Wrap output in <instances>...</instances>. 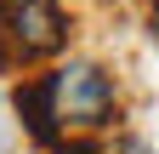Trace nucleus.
I'll list each match as a JSON object with an SVG mask.
<instances>
[{
  "label": "nucleus",
  "instance_id": "nucleus-1",
  "mask_svg": "<svg viewBox=\"0 0 159 154\" xmlns=\"http://www.w3.org/2000/svg\"><path fill=\"white\" fill-rule=\"evenodd\" d=\"M119 108V91H114V74L91 57H68V63L51 69V114H57V137H91L102 131Z\"/></svg>",
  "mask_w": 159,
  "mask_h": 154
},
{
  "label": "nucleus",
  "instance_id": "nucleus-2",
  "mask_svg": "<svg viewBox=\"0 0 159 154\" xmlns=\"http://www.w3.org/2000/svg\"><path fill=\"white\" fill-rule=\"evenodd\" d=\"M63 40H68L63 0H17V6L0 17V69L40 63V57L63 51Z\"/></svg>",
  "mask_w": 159,
  "mask_h": 154
},
{
  "label": "nucleus",
  "instance_id": "nucleus-3",
  "mask_svg": "<svg viewBox=\"0 0 159 154\" xmlns=\"http://www.w3.org/2000/svg\"><path fill=\"white\" fill-rule=\"evenodd\" d=\"M17 114H23V126H29L34 143L63 148V137H57V114H51V74H29V80L17 86Z\"/></svg>",
  "mask_w": 159,
  "mask_h": 154
},
{
  "label": "nucleus",
  "instance_id": "nucleus-4",
  "mask_svg": "<svg viewBox=\"0 0 159 154\" xmlns=\"http://www.w3.org/2000/svg\"><path fill=\"white\" fill-rule=\"evenodd\" d=\"M148 23H153V40H159V0H148Z\"/></svg>",
  "mask_w": 159,
  "mask_h": 154
},
{
  "label": "nucleus",
  "instance_id": "nucleus-5",
  "mask_svg": "<svg viewBox=\"0 0 159 154\" xmlns=\"http://www.w3.org/2000/svg\"><path fill=\"white\" fill-rule=\"evenodd\" d=\"M11 6H17V0H0V17H6V12H11Z\"/></svg>",
  "mask_w": 159,
  "mask_h": 154
}]
</instances>
